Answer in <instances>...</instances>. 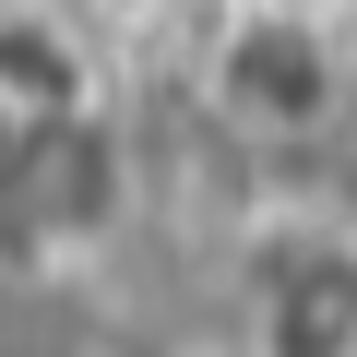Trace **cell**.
<instances>
[{
    "mask_svg": "<svg viewBox=\"0 0 357 357\" xmlns=\"http://www.w3.org/2000/svg\"><path fill=\"white\" fill-rule=\"evenodd\" d=\"M143 167L84 72H0V286H72L131 238Z\"/></svg>",
    "mask_w": 357,
    "mask_h": 357,
    "instance_id": "6da1fadb",
    "label": "cell"
},
{
    "mask_svg": "<svg viewBox=\"0 0 357 357\" xmlns=\"http://www.w3.org/2000/svg\"><path fill=\"white\" fill-rule=\"evenodd\" d=\"M203 119L262 155V167H310L345 143L357 119V24H321V13H262V0H215V36H203V72H191Z\"/></svg>",
    "mask_w": 357,
    "mask_h": 357,
    "instance_id": "7a4b0ae2",
    "label": "cell"
},
{
    "mask_svg": "<svg viewBox=\"0 0 357 357\" xmlns=\"http://www.w3.org/2000/svg\"><path fill=\"white\" fill-rule=\"evenodd\" d=\"M13 357H72V345H13Z\"/></svg>",
    "mask_w": 357,
    "mask_h": 357,
    "instance_id": "5b68a950",
    "label": "cell"
},
{
    "mask_svg": "<svg viewBox=\"0 0 357 357\" xmlns=\"http://www.w3.org/2000/svg\"><path fill=\"white\" fill-rule=\"evenodd\" d=\"M227 357H357V203L274 191L227 238Z\"/></svg>",
    "mask_w": 357,
    "mask_h": 357,
    "instance_id": "3957f363",
    "label": "cell"
},
{
    "mask_svg": "<svg viewBox=\"0 0 357 357\" xmlns=\"http://www.w3.org/2000/svg\"><path fill=\"white\" fill-rule=\"evenodd\" d=\"M262 13H321V24H357V0H262Z\"/></svg>",
    "mask_w": 357,
    "mask_h": 357,
    "instance_id": "277c9868",
    "label": "cell"
},
{
    "mask_svg": "<svg viewBox=\"0 0 357 357\" xmlns=\"http://www.w3.org/2000/svg\"><path fill=\"white\" fill-rule=\"evenodd\" d=\"M215 357H227V345H215Z\"/></svg>",
    "mask_w": 357,
    "mask_h": 357,
    "instance_id": "8992f818",
    "label": "cell"
}]
</instances>
